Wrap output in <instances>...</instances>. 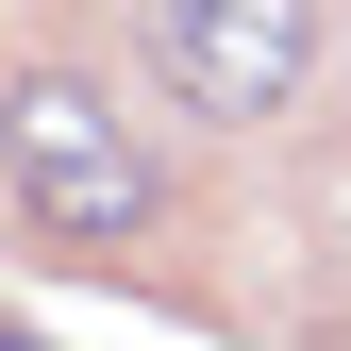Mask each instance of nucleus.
I'll return each mask as SVG.
<instances>
[{"instance_id":"nucleus-1","label":"nucleus","mask_w":351,"mask_h":351,"mask_svg":"<svg viewBox=\"0 0 351 351\" xmlns=\"http://www.w3.org/2000/svg\"><path fill=\"white\" fill-rule=\"evenodd\" d=\"M151 217H167V184H151V151L117 134V101L67 84V67H34L17 84V234L51 251V268H117Z\"/></svg>"},{"instance_id":"nucleus-2","label":"nucleus","mask_w":351,"mask_h":351,"mask_svg":"<svg viewBox=\"0 0 351 351\" xmlns=\"http://www.w3.org/2000/svg\"><path fill=\"white\" fill-rule=\"evenodd\" d=\"M151 84L201 134H251L318 84V0H151Z\"/></svg>"}]
</instances>
